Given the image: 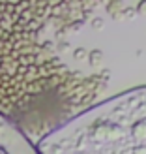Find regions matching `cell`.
<instances>
[{"label": "cell", "mask_w": 146, "mask_h": 154, "mask_svg": "<svg viewBox=\"0 0 146 154\" xmlns=\"http://www.w3.org/2000/svg\"><path fill=\"white\" fill-rule=\"evenodd\" d=\"M107 0H0V113L41 137L105 88L109 73L82 77L62 60L67 36Z\"/></svg>", "instance_id": "1"}, {"label": "cell", "mask_w": 146, "mask_h": 154, "mask_svg": "<svg viewBox=\"0 0 146 154\" xmlns=\"http://www.w3.org/2000/svg\"><path fill=\"white\" fill-rule=\"evenodd\" d=\"M37 154H146V85L73 115L36 141Z\"/></svg>", "instance_id": "2"}, {"label": "cell", "mask_w": 146, "mask_h": 154, "mask_svg": "<svg viewBox=\"0 0 146 154\" xmlns=\"http://www.w3.org/2000/svg\"><path fill=\"white\" fill-rule=\"evenodd\" d=\"M101 57H103V53L99 51V49H94V51H90V53H88V60H90L92 64H97V60L101 58Z\"/></svg>", "instance_id": "3"}, {"label": "cell", "mask_w": 146, "mask_h": 154, "mask_svg": "<svg viewBox=\"0 0 146 154\" xmlns=\"http://www.w3.org/2000/svg\"><path fill=\"white\" fill-rule=\"evenodd\" d=\"M84 57H88V51H86V49L79 47V49H75V51H73V58H75V60H82Z\"/></svg>", "instance_id": "4"}, {"label": "cell", "mask_w": 146, "mask_h": 154, "mask_svg": "<svg viewBox=\"0 0 146 154\" xmlns=\"http://www.w3.org/2000/svg\"><path fill=\"white\" fill-rule=\"evenodd\" d=\"M101 25H103V21L99 17H92V26H94V28H99Z\"/></svg>", "instance_id": "5"}, {"label": "cell", "mask_w": 146, "mask_h": 154, "mask_svg": "<svg viewBox=\"0 0 146 154\" xmlns=\"http://www.w3.org/2000/svg\"><path fill=\"white\" fill-rule=\"evenodd\" d=\"M137 11H139V13H146V0H141V2H139Z\"/></svg>", "instance_id": "6"}]
</instances>
